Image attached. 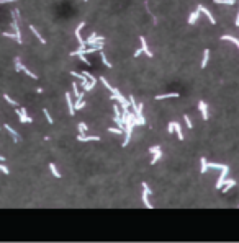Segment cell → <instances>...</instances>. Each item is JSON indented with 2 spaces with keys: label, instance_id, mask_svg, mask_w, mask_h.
Returning a JSON list of instances; mask_svg holds the SVG:
<instances>
[{
  "label": "cell",
  "instance_id": "26",
  "mask_svg": "<svg viewBox=\"0 0 239 243\" xmlns=\"http://www.w3.org/2000/svg\"><path fill=\"white\" fill-rule=\"evenodd\" d=\"M3 98H5V101H8V103L12 104V106H15V108H18V103H17L15 100H12V98H10V96H8V95H7V93L3 95Z\"/></svg>",
  "mask_w": 239,
  "mask_h": 243
},
{
  "label": "cell",
  "instance_id": "30",
  "mask_svg": "<svg viewBox=\"0 0 239 243\" xmlns=\"http://www.w3.org/2000/svg\"><path fill=\"white\" fill-rule=\"evenodd\" d=\"M128 101H129V106H131V108H133V111H134V109H136V106H138V104H136V100H134V96H128Z\"/></svg>",
  "mask_w": 239,
  "mask_h": 243
},
{
  "label": "cell",
  "instance_id": "16",
  "mask_svg": "<svg viewBox=\"0 0 239 243\" xmlns=\"http://www.w3.org/2000/svg\"><path fill=\"white\" fill-rule=\"evenodd\" d=\"M174 131L177 132V137H179V140H184V132H182V126H180L179 122H174Z\"/></svg>",
  "mask_w": 239,
  "mask_h": 243
},
{
  "label": "cell",
  "instance_id": "4",
  "mask_svg": "<svg viewBox=\"0 0 239 243\" xmlns=\"http://www.w3.org/2000/svg\"><path fill=\"white\" fill-rule=\"evenodd\" d=\"M197 8L200 10V12H203V13L207 15V18L210 20V23H211V25H216V18H215V16H213V13H211V12H210V10L207 8V7H203V5H198Z\"/></svg>",
  "mask_w": 239,
  "mask_h": 243
},
{
  "label": "cell",
  "instance_id": "23",
  "mask_svg": "<svg viewBox=\"0 0 239 243\" xmlns=\"http://www.w3.org/2000/svg\"><path fill=\"white\" fill-rule=\"evenodd\" d=\"M77 127H79V134H87V124L85 122H79L77 124Z\"/></svg>",
  "mask_w": 239,
  "mask_h": 243
},
{
  "label": "cell",
  "instance_id": "2",
  "mask_svg": "<svg viewBox=\"0 0 239 243\" xmlns=\"http://www.w3.org/2000/svg\"><path fill=\"white\" fill-rule=\"evenodd\" d=\"M103 41H105V36H98L97 33H92V34L85 39V46H93V44H97V43H103Z\"/></svg>",
  "mask_w": 239,
  "mask_h": 243
},
{
  "label": "cell",
  "instance_id": "21",
  "mask_svg": "<svg viewBox=\"0 0 239 243\" xmlns=\"http://www.w3.org/2000/svg\"><path fill=\"white\" fill-rule=\"evenodd\" d=\"M49 170H51V173H52V176L59 180V178H61V173L57 171V167H56L54 163H49Z\"/></svg>",
  "mask_w": 239,
  "mask_h": 243
},
{
  "label": "cell",
  "instance_id": "33",
  "mask_svg": "<svg viewBox=\"0 0 239 243\" xmlns=\"http://www.w3.org/2000/svg\"><path fill=\"white\" fill-rule=\"evenodd\" d=\"M143 191H144V193H147V194H152V191H151V188L147 186V183H143Z\"/></svg>",
  "mask_w": 239,
  "mask_h": 243
},
{
  "label": "cell",
  "instance_id": "42",
  "mask_svg": "<svg viewBox=\"0 0 239 243\" xmlns=\"http://www.w3.org/2000/svg\"><path fill=\"white\" fill-rule=\"evenodd\" d=\"M0 129H2V127H0Z\"/></svg>",
  "mask_w": 239,
  "mask_h": 243
},
{
  "label": "cell",
  "instance_id": "32",
  "mask_svg": "<svg viewBox=\"0 0 239 243\" xmlns=\"http://www.w3.org/2000/svg\"><path fill=\"white\" fill-rule=\"evenodd\" d=\"M184 119H185V124H187V127H189V129H193V124H192V121H190L189 114H184Z\"/></svg>",
  "mask_w": 239,
  "mask_h": 243
},
{
  "label": "cell",
  "instance_id": "22",
  "mask_svg": "<svg viewBox=\"0 0 239 243\" xmlns=\"http://www.w3.org/2000/svg\"><path fill=\"white\" fill-rule=\"evenodd\" d=\"M15 70H17V72H21V70H23V62H21L20 57H15Z\"/></svg>",
  "mask_w": 239,
  "mask_h": 243
},
{
  "label": "cell",
  "instance_id": "24",
  "mask_svg": "<svg viewBox=\"0 0 239 243\" xmlns=\"http://www.w3.org/2000/svg\"><path fill=\"white\" fill-rule=\"evenodd\" d=\"M85 49H87V46H80L77 51H72L70 56H80V54H85Z\"/></svg>",
  "mask_w": 239,
  "mask_h": 243
},
{
  "label": "cell",
  "instance_id": "31",
  "mask_svg": "<svg viewBox=\"0 0 239 243\" xmlns=\"http://www.w3.org/2000/svg\"><path fill=\"white\" fill-rule=\"evenodd\" d=\"M79 59H80V60H82L84 64H85V65H92V62H90V60H88L87 57H85V54H80V56H77Z\"/></svg>",
  "mask_w": 239,
  "mask_h": 243
},
{
  "label": "cell",
  "instance_id": "1",
  "mask_svg": "<svg viewBox=\"0 0 239 243\" xmlns=\"http://www.w3.org/2000/svg\"><path fill=\"white\" fill-rule=\"evenodd\" d=\"M15 113L18 114V119L20 122H33V117L28 116V113L25 108H15Z\"/></svg>",
  "mask_w": 239,
  "mask_h": 243
},
{
  "label": "cell",
  "instance_id": "3",
  "mask_svg": "<svg viewBox=\"0 0 239 243\" xmlns=\"http://www.w3.org/2000/svg\"><path fill=\"white\" fill-rule=\"evenodd\" d=\"M134 116L138 117V121H139V126H143V124H146V121H144V116H143V104L139 103L138 106H136V109H134Z\"/></svg>",
  "mask_w": 239,
  "mask_h": 243
},
{
  "label": "cell",
  "instance_id": "14",
  "mask_svg": "<svg viewBox=\"0 0 239 243\" xmlns=\"http://www.w3.org/2000/svg\"><path fill=\"white\" fill-rule=\"evenodd\" d=\"M149 196H151V194H147V193H144L143 191V204H144V207H146V209H152V204H151V201H149Z\"/></svg>",
  "mask_w": 239,
  "mask_h": 243
},
{
  "label": "cell",
  "instance_id": "5",
  "mask_svg": "<svg viewBox=\"0 0 239 243\" xmlns=\"http://www.w3.org/2000/svg\"><path fill=\"white\" fill-rule=\"evenodd\" d=\"M139 43H141V51H143L147 57H152V52H151V49H149V46H147V43H146V38L139 36Z\"/></svg>",
  "mask_w": 239,
  "mask_h": 243
},
{
  "label": "cell",
  "instance_id": "36",
  "mask_svg": "<svg viewBox=\"0 0 239 243\" xmlns=\"http://www.w3.org/2000/svg\"><path fill=\"white\" fill-rule=\"evenodd\" d=\"M82 73H84V75H85V77H87L88 80H97L95 77H93V75H92V73H90V72H87V70H85V72H82Z\"/></svg>",
  "mask_w": 239,
  "mask_h": 243
},
{
  "label": "cell",
  "instance_id": "37",
  "mask_svg": "<svg viewBox=\"0 0 239 243\" xmlns=\"http://www.w3.org/2000/svg\"><path fill=\"white\" fill-rule=\"evenodd\" d=\"M0 170H2V171H3V173H5V175H8V173H10V171H8V168H7V167H5V165H2V163H0Z\"/></svg>",
  "mask_w": 239,
  "mask_h": 243
},
{
  "label": "cell",
  "instance_id": "41",
  "mask_svg": "<svg viewBox=\"0 0 239 243\" xmlns=\"http://www.w3.org/2000/svg\"><path fill=\"white\" fill-rule=\"evenodd\" d=\"M84 2H87V0H84Z\"/></svg>",
  "mask_w": 239,
  "mask_h": 243
},
{
  "label": "cell",
  "instance_id": "34",
  "mask_svg": "<svg viewBox=\"0 0 239 243\" xmlns=\"http://www.w3.org/2000/svg\"><path fill=\"white\" fill-rule=\"evenodd\" d=\"M100 82H102V83H103V85L106 86V88H108V90H110V88H111V85H110V83H108V82H106V78H105V77H100Z\"/></svg>",
  "mask_w": 239,
  "mask_h": 243
},
{
  "label": "cell",
  "instance_id": "40",
  "mask_svg": "<svg viewBox=\"0 0 239 243\" xmlns=\"http://www.w3.org/2000/svg\"><path fill=\"white\" fill-rule=\"evenodd\" d=\"M0 162H5V157H2V155H0Z\"/></svg>",
  "mask_w": 239,
  "mask_h": 243
},
{
  "label": "cell",
  "instance_id": "8",
  "mask_svg": "<svg viewBox=\"0 0 239 243\" xmlns=\"http://www.w3.org/2000/svg\"><path fill=\"white\" fill-rule=\"evenodd\" d=\"M77 140H80V142H90V140H100V137L98 135H85V134H79L77 135Z\"/></svg>",
  "mask_w": 239,
  "mask_h": 243
},
{
  "label": "cell",
  "instance_id": "25",
  "mask_svg": "<svg viewBox=\"0 0 239 243\" xmlns=\"http://www.w3.org/2000/svg\"><path fill=\"white\" fill-rule=\"evenodd\" d=\"M100 59H102V62L105 64V67L111 69V62H108V59L105 57V54H103V51H100Z\"/></svg>",
  "mask_w": 239,
  "mask_h": 243
},
{
  "label": "cell",
  "instance_id": "9",
  "mask_svg": "<svg viewBox=\"0 0 239 243\" xmlns=\"http://www.w3.org/2000/svg\"><path fill=\"white\" fill-rule=\"evenodd\" d=\"M66 101H67V106H69V114H70V116H75V108H74V100L70 98V93H66Z\"/></svg>",
  "mask_w": 239,
  "mask_h": 243
},
{
  "label": "cell",
  "instance_id": "15",
  "mask_svg": "<svg viewBox=\"0 0 239 243\" xmlns=\"http://www.w3.org/2000/svg\"><path fill=\"white\" fill-rule=\"evenodd\" d=\"M167 98H179V93H164V95H157L156 100H167Z\"/></svg>",
  "mask_w": 239,
  "mask_h": 243
},
{
  "label": "cell",
  "instance_id": "11",
  "mask_svg": "<svg viewBox=\"0 0 239 243\" xmlns=\"http://www.w3.org/2000/svg\"><path fill=\"white\" fill-rule=\"evenodd\" d=\"M198 16H200V10H195V12H192V13L189 15V25H195L198 20Z\"/></svg>",
  "mask_w": 239,
  "mask_h": 243
},
{
  "label": "cell",
  "instance_id": "18",
  "mask_svg": "<svg viewBox=\"0 0 239 243\" xmlns=\"http://www.w3.org/2000/svg\"><path fill=\"white\" fill-rule=\"evenodd\" d=\"M74 108H75V111L85 108V101H84V98H75V101H74Z\"/></svg>",
  "mask_w": 239,
  "mask_h": 243
},
{
  "label": "cell",
  "instance_id": "27",
  "mask_svg": "<svg viewBox=\"0 0 239 243\" xmlns=\"http://www.w3.org/2000/svg\"><path fill=\"white\" fill-rule=\"evenodd\" d=\"M21 72H25L28 77H31V78H35V80H36V78H38V75H35V73H33V72H31V70H30V69H28V67H25V65H23V70H21Z\"/></svg>",
  "mask_w": 239,
  "mask_h": 243
},
{
  "label": "cell",
  "instance_id": "28",
  "mask_svg": "<svg viewBox=\"0 0 239 243\" xmlns=\"http://www.w3.org/2000/svg\"><path fill=\"white\" fill-rule=\"evenodd\" d=\"M43 114L46 116V119H48V122H49V124H52V122H54V119H52V116H51V114H49V111H48L46 108L43 109Z\"/></svg>",
  "mask_w": 239,
  "mask_h": 243
},
{
  "label": "cell",
  "instance_id": "7",
  "mask_svg": "<svg viewBox=\"0 0 239 243\" xmlns=\"http://www.w3.org/2000/svg\"><path fill=\"white\" fill-rule=\"evenodd\" d=\"M85 26V21H80L77 25V28H75V38H77V41H79V44L80 46H85V41L82 39V36H80V30Z\"/></svg>",
  "mask_w": 239,
  "mask_h": 243
},
{
  "label": "cell",
  "instance_id": "12",
  "mask_svg": "<svg viewBox=\"0 0 239 243\" xmlns=\"http://www.w3.org/2000/svg\"><path fill=\"white\" fill-rule=\"evenodd\" d=\"M208 60H210V49H205L203 51V59H202V62H200L202 69H205L208 65Z\"/></svg>",
  "mask_w": 239,
  "mask_h": 243
},
{
  "label": "cell",
  "instance_id": "17",
  "mask_svg": "<svg viewBox=\"0 0 239 243\" xmlns=\"http://www.w3.org/2000/svg\"><path fill=\"white\" fill-rule=\"evenodd\" d=\"M162 158V149L161 150H157V152H154L152 153V160H151V165H156L159 160Z\"/></svg>",
  "mask_w": 239,
  "mask_h": 243
},
{
  "label": "cell",
  "instance_id": "6",
  "mask_svg": "<svg viewBox=\"0 0 239 243\" xmlns=\"http://www.w3.org/2000/svg\"><path fill=\"white\" fill-rule=\"evenodd\" d=\"M198 109H200V113H202V117L207 121L208 117H210V114H208V106H207V103L200 100V101H198Z\"/></svg>",
  "mask_w": 239,
  "mask_h": 243
},
{
  "label": "cell",
  "instance_id": "35",
  "mask_svg": "<svg viewBox=\"0 0 239 243\" xmlns=\"http://www.w3.org/2000/svg\"><path fill=\"white\" fill-rule=\"evenodd\" d=\"M157 150H161V145H154V147H149V153H154Z\"/></svg>",
  "mask_w": 239,
  "mask_h": 243
},
{
  "label": "cell",
  "instance_id": "39",
  "mask_svg": "<svg viewBox=\"0 0 239 243\" xmlns=\"http://www.w3.org/2000/svg\"><path fill=\"white\" fill-rule=\"evenodd\" d=\"M141 52H143L141 49H136V51H134V57H139V56H141Z\"/></svg>",
  "mask_w": 239,
  "mask_h": 243
},
{
  "label": "cell",
  "instance_id": "29",
  "mask_svg": "<svg viewBox=\"0 0 239 243\" xmlns=\"http://www.w3.org/2000/svg\"><path fill=\"white\" fill-rule=\"evenodd\" d=\"M108 132H111V134H123V129H119V127H108Z\"/></svg>",
  "mask_w": 239,
  "mask_h": 243
},
{
  "label": "cell",
  "instance_id": "20",
  "mask_svg": "<svg viewBox=\"0 0 239 243\" xmlns=\"http://www.w3.org/2000/svg\"><path fill=\"white\" fill-rule=\"evenodd\" d=\"M30 30H31V33H33V34H35V36L38 38V39H39V43H43V44H46V39H44V38H43L41 34H39V33H38V30H36V28H35V26H33V25H31V26H30Z\"/></svg>",
  "mask_w": 239,
  "mask_h": 243
},
{
  "label": "cell",
  "instance_id": "38",
  "mask_svg": "<svg viewBox=\"0 0 239 243\" xmlns=\"http://www.w3.org/2000/svg\"><path fill=\"white\" fill-rule=\"evenodd\" d=\"M167 131H169L170 134L174 132V122H169V127H167Z\"/></svg>",
  "mask_w": 239,
  "mask_h": 243
},
{
  "label": "cell",
  "instance_id": "10",
  "mask_svg": "<svg viewBox=\"0 0 239 243\" xmlns=\"http://www.w3.org/2000/svg\"><path fill=\"white\" fill-rule=\"evenodd\" d=\"M3 127L7 129V131H8V134L12 135V137H13V142H20V135L17 134V131H15V129H13L12 126H10V124H5Z\"/></svg>",
  "mask_w": 239,
  "mask_h": 243
},
{
  "label": "cell",
  "instance_id": "19",
  "mask_svg": "<svg viewBox=\"0 0 239 243\" xmlns=\"http://www.w3.org/2000/svg\"><path fill=\"white\" fill-rule=\"evenodd\" d=\"M221 39H223V41H231V43H234V44L239 47V39H238L236 36H231V34H224V36H221Z\"/></svg>",
  "mask_w": 239,
  "mask_h": 243
},
{
  "label": "cell",
  "instance_id": "13",
  "mask_svg": "<svg viewBox=\"0 0 239 243\" xmlns=\"http://www.w3.org/2000/svg\"><path fill=\"white\" fill-rule=\"evenodd\" d=\"M233 186H236V180H226L221 189H223V193H228V189H231Z\"/></svg>",
  "mask_w": 239,
  "mask_h": 243
}]
</instances>
